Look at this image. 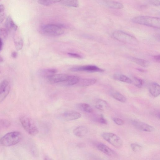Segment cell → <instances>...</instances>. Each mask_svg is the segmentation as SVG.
<instances>
[{"label":"cell","instance_id":"1","mask_svg":"<svg viewBox=\"0 0 160 160\" xmlns=\"http://www.w3.org/2000/svg\"><path fill=\"white\" fill-rule=\"evenodd\" d=\"M133 22L154 28H159L160 20L159 18L148 16H138L132 19Z\"/></svg>","mask_w":160,"mask_h":160},{"label":"cell","instance_id":"2","mask_svg":"<svg viewBox=\"0 0 160 160\" xmlns=\"http://www.w3.org/2000/svg\"><path fill=\"white\" fill-rule=\"evenodd\" d=\"M22 138V134L20 132H12L7 133L3 136L0 139V142L3 146H10L18 143Z\"/></svg>","mask_w":160,"mask_h":160},{"label":"cell","instance_id":"3","mask_svg":"<svg viewBox=\"0 0 160 160\" xmlns=\"http://www.w3.org/2000/svg\"><path fill=\"white\" fill-rule=\"evenodd\" d=\"M64 27L62 25L48 24L42 25L40 30L42 33L46 35L56 36L60 35L64 33Z\"/></svg>","mask_w":160,"mask_h":160},{"label":"cell","instance_id":"4","mask_svg":"<svg viewBox=\"0 0 160 160\" xmlns=\"http://www.w3.org/2000/svg\"><path fill=\"white\" fill-rule=\"evenodd\" d=\"M112 35L116 39L124 43L131 45L138 44V40L134 37L121 30L115 31Z\"/></svg>","mask_w":160,"mask_h":160},{"label":"cell","instance_id":"5","mask_svg":"<svg viewBox=\"0 0 160 160\" xmlns=\"http://www.w3.org/2000/svg\"><path fill=\"white\" fill-rule=\"evenodd\" d=\"M20 121L23 128L29 134L35 135L38 133V128L30 118L22 116L20 118Z\"/></svg>","mask_w":160,"mask_h":160},{"label":"cell","instance_id":"6","mask_svg":"<svg viewBox=\"0 0 160 160\" xmlns=\"http://www.w3.org/2000/svg\"><path fill=\"white\" fill-rule=\"evenodd\" d=\"M101 136L105 140L116 148L122 147L123 141L116 134L112 132H103L102 133Z\"/></svg>","mask_w":160,"mask_h":160},{"label":"cell","instance_id":"7","mask_svg":"<svg viewBox=\"0 0 160 160\" xmlns=\"http://www.w3.org/2000/svg\"><path fill=\"white\" fill-rule=\"evenodd\" d=\"M70 70L72 72L85 71L89 72H102L104 71L103 69L92 65L74 67L71 68Z\"/></svg>","mask_w":160,"mask_h":160},{"label":"cell","instance_id":"8","mask_svg":"<svg viewBox=\"0 0 160 160\" xmlns=\"http://www.w3.org/2000/svg\"><path fill=\"white\" fill-rule=\"evenodd\" d=\"M132 124L137 129L146 132H151L155 130L154 127L146 123L137 120H132Z\"/></svg>","mask_w":160,"mask_h":160},{"label":"cell","instance_id":"9","mask_svg":"<svg viewBox=\"0 0 160 160\" xmlns=\"http://www.w3.org/2000/svg\"><path fill=\"white\" fill-rule=\"evenodd\" d=\"M69 75L65 74H53L46 78L47 82L50 84H55L66 81Z\"/></svg>","mask_w":160,"mask_h":160},{"label":"cell","instance_id":"10","mask_svg":"<svg viewBox=\"0 0 160 160\" xmlns=\"http://www.w3.org/2000/svg\"><path fill=\"white\" fill-rule=\"evenodd\" d=\"M10 91L9 82L6 80H3L0 84V102L7 97Z\"/></svg>","mask_w":160,"mask_h":160},{"label":"cell","instance_id":"11","mask_svg":"<svg viewBox=\"0 0 160 160\" xmlns=\"http://www.w3.org/2000/svg\"><path fill=\"white\" fill-rule=\"evenodd\" d=\"M97 148L98 150L107 155L111 157H115L117 155L114 151L103 143L98 144L97 145Z\"/></svg>","mask_w":160,"mask_h":160},{"label":"cell","instance_id":"12","mask_svg":"<svg viewBox=\"0 0 160 160\" xmlns=\"http://www.w3.org/2000/svg\"><path fill=\"white\" fill-rule=\"evenodd\" d=\"M64 118L67 120H73L80 118L81 114L79 112L74 111H68L63 114Z\"/></svg>","mask_w":160,"mask_h":160},{"label":"cell","instance_id":"13","mask_svg":"<svg viewBox=\"0 0 160 160\" xmlns=\"http://www.w3.org/2000/svg\"><path fill=\"white\" fill-rule=\"evenodd\" d=\"M5 24L6 29L9 32L15 31L18 28L17 25L10 16H8L7 18Z\"/></svg>","mask_w":160,"mask_h":160},{"label":"cell","instance_id":"14","mask_svg":"<svg viewBox=\"0 0 160 160\" xmlns=\"http://www.w3.org/2000/svg\"><path fill=\"white\" fill-rule=\"evenodd\" d=\"M148 88L149 92L153 97H156L159 95L160 86L158 83L152 82L149 84Z\"/></svg>","mask_w":160,"mask_h":160},{"label":"cell","instance_id":"15","mask_svg":"<svg viewBox=\"0 0 160 160\" xmlns=\"http://www.w3.org/2000/svg\"><path fill=\"white\" fill-rule=\"evenodd\" d=\"M88 132V129L85 126H80L75 128L73 131L74 134L77 137H82L85 136Z\"/></svg>","mask_w":160,"mask_h":160},{"label":"cell","instance_id":"16","mask_svg":"<svg viewBox=\"0 0 160 160\" xmlns=\"http://www.w3.org/2000/svg\"><path fill=\"white\" fill-rule=\"evenodd\" d=\"M105 5L110 8L120 9L123 8V5L121 3L113 1L106 0L104 2Z\"/></svg>","mask_w":160,"mask_h":160},{"label":"cell","instance_id":"17","mask_svg":"<svg viewBox=\"0 0 160 160\" xmlns=\"http://www.w3.org/2000/svg\"><path fill=\"white\" fill-rule=\"evenodd\" d=\"M96 81V80L94 78H80L78 83L81 86L86 87L94 84Z\"/></svg>","mask_w":160,"mask_h":160},{"label":"cell","instance_id":"18","mask_svg":"<svg viewBox=\"0 0 160 160\" xmlns=\"http://www.w3.org/2000/svg\"><path fill=\"white\" fill-rule=\"evenodd\" d=\"M56 69L53 68H49L40 70L38 72L39 74L42 77L46 78L55 74L57 72Z\"/></svg>","mask_w":160,"mask_h":160},{"label":"cell","instance_id":"19","mask_svg":"<svg viewBox=\"0 0 160 160\" xmlns=\"http://www.w3.org/2000/svg\"><path fill=\"white\" fill-rule=\"evenodd\" d=\"M60 2L62 5L69 7L77 8L79 5L78 0H61Z\"/></svg>","mask_w":160,"mask_h":160},{"label":"cell","instance_id":"20","mask_svg":"<svg viewBox=\"0 0 160 160\" xmlns=\"http://www.w3.org/2000/svg\"><path fill=\"white\" fill-rule=\"evenodd\" d=\"M113 77L114 79L117 80L128 83H132V81L131 79L127 76L122 74H115Z\"/></svg>","mask_w":160,"mask_h":160},{"label":"cell","instance_id":"21","mask_svg":"<svg viewBox=\"0 0 160 160\" xmlns=\"http://www.w3.org/2000/svg\"><path fill=\"white\" fill-rule=\"evenodd\" d=\"M95 106L98 109L104 110L107 108L108 104L107 102L105 100L98 99L95 102Z\"/></svg>","mask_w":160,"mask_h":160},{"label":"cell","instance_id":"22","mask_svg":"<svg viewBox=\"0 0 160 160\" xmlns=\"http://www.w3.org/2000/svg\"><path fill=\"white\" fill-rule=\"evenodd\" d=\"M129 58L132 61L143 67H148L150 64V63L148 61L144 59L134 57H130Z\"/></svg>","mask_w":160,"mask_h":160},{"label":"cell","instance_id":"23","mask_svg":"<svg viewBox=\"0 0 160 160\" xmlns=\"http://www.w3.org/2000/svg\"><path fill=\"white\" fill-rule=\"evenodd\" d=\"M79 77L76 75H69L66 83L69 86H72L78 83L80 80Z\"/></svg>","mask_w":160,"mask_h":160},{"label":"cell","instance_id":"24","mask_svg":"<svg viewBox=\"0 0 160 160\" xmlns=\"http://www.w3.org/2000/svg\"><path fill=\"white\" fill-rule=\"evenodd\" d=\"M78 107L80 110L88 113H91L93 109L89 104L85 103H80L78 105Z\"/></svg>","mask_w":160,"mask_h":160},{"label":"cell","instance_id":"25","mask_svg":"<svg viewBox=\"0 0 160 160\" xmlns=\"http://www.w3.org/2000/svg\"><path fill=\"white\" fill-rule=\"evenodd\" d=\"M111 96L114 99L121 102L124 103L127 101L126 98L119 92H113L111 93Z\"/></svg>","mask_w":160,"mask_h":160},{"label":"cell","instance_id":"26","mask_svg":"<svg viewBox=\"0 0 160 160\" xmlns=\"http://www.w3.org/2000/svg\"><path fill=\"white\" fill-rule=\"evenodd\" d=\"M14 42L16 49L21 50L23 45V41L22 39L20 37H16L14 38Z\"/></svg>","mask_w":160,"mask_h":160},{"label":"cell","instance_id":"27","mask_svg":"<svg viewBox=\"0 0 160 160\" xmlns=\"http://www.w3.org/2000/svg\"><path fill=\"white\" fill-rule=\"evenodd\" d=\"M61 0H38V3L41 5L49 6L56 2H60Z\"/></svg>","mask_w":160,"mask_h":160},{"label":"cell","instance_id":"28","mask_svg":"<svg viewBox=\"0 0 160 160\" xmlns=\"http://www.w3.org/2000/svg\"><path fill=\"white\" fill-rule=\"evenodd\" d=\"M132 83L137 87L141 88L142 87L143 84V81L140 79L134 77L133 78Z\"/></svg>","mask_w":160,"mask_h":160},{"label":"cell","instance_id":"29","mask_svg":"<svg viewBox=\"0 0 160 160\" xmlns=\"http://www.w3.org/2000/svg\"><path fill=\"white\" fill-rule=\"evenodd\" d=\"M10 125L9 121L6 119H0V129L8 128Z\"/></svg>","mask_w":160,"mask_h":160},{"label":"cell","instance_id":"30","mask_svg":"<svg viewBox=\"0 0 160 160\" xmlns=\"http://www.w3.org/2000/svg\"><path fill=\"white\" fill-rule=\"evenodd\" d=\"M130 147L132 150L136 152L140 151L142 149V147L141 145L136 143L131 144Z\"/></svg>","mask_w":160,"mask_h":160},{"label":"cell","instance_id":"31","mask_svg":"<svg viewBox=\"0 0 160 160\" xmlns=\"http://www.w3.org/2000/svg\"><path fill=\"white\" fill-rule=\"evenodd\" d=\"M5 7L3 4H0V23L4 21L5 15Z\"/></svg>","mask_w":160,"mask_h":160},{"label":"cell","instance_id":"32","mask_svg":"<svg viewBox=\"0 0 160 160\" xmlns=\"http://www.w3.org/2000/svg\"><path fill=\"white\" fill-rule=\"evenodd\" d=\"M8 35V31L6 28H0V38L2 40L6 38Z\"/></svg>","mask_w":160,"mask_h":160},{"label":"cell","instance_id":"33","mask_svg":"<svg viewBox=\"0 0 160 160\" xmlns=\"http://www.w3.org/2000/svg\"><path fill=\"white\" fill-rule=\"evenodd\" d=\"M112 120L116 124L118 125H122L124 123L123 120L119 118H112Z\"/></svg>","mask_w":160,"mask_h":160},{"label":"cell","instance_id":"34","mask_svg":"<svg viewBox=\"0 0 160 160\" xmlns=\"http://www.w3.org/2000/svg\"><path fill=\"white\" fill-rule=\"evenodd\" d=\"M98 120L99 123L103 124H106L108 122L107 120L102 114L100 115Z\"/></svg>","mask_w":160,"mask_h":160},{"label":"cell","instance_id":"35","mask_svg":"<svg viewBox=\"0 0 160 160\" xmlns=\"http://www.w3.org/2000/svg\"><path fill=\"white\" fill-rule=\"evenodd\" d=\"M32 152L33 155L36 157H38L39 155V152L38 149L35 146L32 147Z\"/></svg>","mask_w":160,"mask_h":160},{"label":"cell","instance_id":"36","mask_svg":"<svg viewBox=\"0 0 160 160\" xmlns=\"http://www.w3.org/2000/svg\"><path fill=\"white\" fill-rule=\"evenodd\" d=\"M68 54L70 56L77 58H82V56L79 54L77 53L72 52H69L68 53Z\"/></svg>","mask_w":160,"mask_h":160},{"label":"cell","instance_id":"37","mask_svg":"<svg viewBox=\"0 0 160 160\" xmlns=\"http://www.w3.org/2000/svg\"><path fill=\"white\" fill-rule=\"evenodd\" d=\"M150 2L153 5L157 6L159 5V0H150Z\"/></svg>","mask_w":160,"mask_h":160},{"label":"cell","instance_id":"38","mask_svg":"<svg viewBox=\"0 0 160 160\" xmlns=\"http://www.w3.org/2000/svg\"><path fill=\"white\" fill-rule=\"evenodd\" d=\"M17 55L18 53L16 52L13 51L11 53V56L13 58H16L17 57Z\"/></svg>","mask_w":160,"mask_h":160},{"label":"cell","instance_id":"39","mask_svg":"<svg viewBox=\"0 0 160 160\" xmlns=\"http://www.w3.org/2000/svg\"><path fill=\"white\" fill-rule=\"evenodd\" d=\"M154 58L157 62H159L160 61V55H159L154 56Z\"/></svg>","mask_w":160,"mask_h":160},{"label":"cell","instance_id":"40","mask_svg":"<svg viewBox=\"0 0 160 160\" xmlns=\"http://www.w3.org/2000/svg\"><path fill=\"white\" fill-rule=\"evenodd\" d=\"M85 144L84 143H78V147L79 148H83L85 147Z\"/></svg>","mask_w":160,"mask_h":160},{"label":"cell","instance_id":"41","mask_svg":"<svg viewBox=\"0 0 160 160\" xmlns=\"http://www.w3.org/2000/svg\"><path fill=\"white\" fill-rule=\"evenodd\" d=\"M2 40L0 38V51L2 49Z\"/></svg>","mask_w":160,"mask_h":160},{"label":"cell","instance_id":"42","mask_svg":"<svg viewBox=\"0 0 160 160\" xmlns=\"http://www.w3.org/2000/svg\"><path fill=\"white\" fill-rule=\"evenodd\" d=\"M3 58L0 56V62H3Z\"/></svg>","mask_w":160,"mask_h":160},{"label":"cell","instance_id":"43","mask_svg":"<svg viewBox=\"0 0 160 160\" xmlns=\"http://www.w3.org/2000/svg\"><path fill=\"white\" fill-rule=\"evenodd\" d=\"M45 160H48L50 159H49L48 157H47V156H46L45 157V158L44 159Z\"/></svg>","mask_w":160,"mask_h":160},{"label":"cell","instance_id":"44","mask_svg":"<svg viewBox=\"0 0 160 160\" xmlns=\"http://www.w3.org/2000/svg\"><path fill=\"white\" fill-rule=\"evenodd\" d=\"M1 73V70H0V73Z\"/></svg>","mask_w":160,"mask_h":160},{"label":"cell","instance_id":"45","mask_svg":"<svg viewBox=\"0 0 160 160\" xmlns=\"http://www.w3.org/2000/svg\"><path fill=\"white\" fill-rule=\"evenodd\" d=\"M1 0H0V1Z\"/></svg>","mask_w":160,"mask_h":160}]
</instances>
